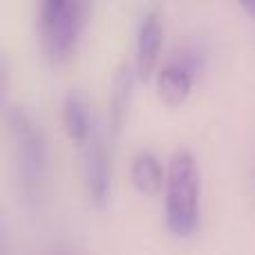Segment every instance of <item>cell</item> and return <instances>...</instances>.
<instances>
[{"instance_id": "9", "label": "cell", "mask_w": 255, "mask_h": 255, "mask_svg": "<svg viewBox=\"0 0 255 255\" xmlns=\"http://www.w3.org/2000/svg\"><path fill=\"white\" fill-rule=\"evenodd\" d=\"M130 177H132V184L145 195H157L161 190V184L166 181L163 179L161 163H159V159L152 152L136 154L130 168Z\"/></svg>"}, {"instance_id": "6", "label": "cell", "mask_w": 255, "mask_h": 255, "mask_svg": "<svg viewBox=\"0 0 255 255\" xmlns=\"http://www.w3.org/2000/svg\"><path fill=\"white\" fill-rule=\"evenodd\" d=\"M193 72L195 65L188 58L172 61L166 67H161L157 76V88L163 101L170 103V106L184 103L186 97L190 94V88H193Z\"/></svg>"}, {"instance_id": "7", "label": "cell", "mask_w": 255, "mask_h": 255, "mask_svg": "<svg viewBox=\"0 0 255 255\" xmlns=\"http://www.w3.org/2000/svg\"><path fill=\"white\" fill-rule=\"evenodd\" d=\"M130 94H132V70L130 65H121L119 72L115 76L112 83V94H110V110H108V134L112 136V141L117 139L121 126H124L126 112H128V103H130Z\"/></svg>"}, {"instance_id": "10", "label": "cell", "mask_w": 255, "mask_h": 255, "mask_svg": "<svg viewBox=\"0 0 255 255\" xmlns=\"http://www.w3.org/2000/svg\"><path fill=\"white\" fill-rule=\"evenodd\" d=\"M242 7H244V9H247V11H249V13H251V16H255V2H244V4H242Z\"/></svg>"}, {"instance_id": "2", "label": "cell", "mask_w": 255, "mask_h": 255, "mask_svg": "<svg viewBox=\"0 0 255 255\" xmlns=\"http://www.w3.org/2000/svg\"><path fill=\"white\" fill-rule=\"evenodd\" d=\"M88 11L90 4L83 0H43L38 4V40L47 63L63 65L74 56Z\"/></svg>"}, {"instance_id": "1", "label": "cell", "mask_w": 255, "mask_h": 255, "mask_svg": "<svg viewBox=\"0 0 255 255\" xmlns=\"http://www.w3.org/2000/svg\"><path fill=\"white\" fill-rule=\"evenodd\" d=\"M9 134H11L20 195L25 204L38 206L47 179V150L43 132L25 108L13 106L9 110Z\"/></svg>"}, {"instance_id": "3", "label": "cell", "mask_w": 255, "mask_h": 255, "mask_svg": "<svg viewBox=\"0 0 255 255\" xmlns=\"http://www.w3.org/2000/svg\"><path fill=\"white\" fill-rule=\"evenodd\" d=\"M166 224L188 238L199 224V168L188 150L172 152L166 175Z\"/></svg>"}, {"instance_id": "5", "label": "cell", "mask_w": 255, "mask_h": 255, "mask_svg": "<svg viewBox=\"0 0 255 255\" xmlns=\"http://www.w3.org/2000/svg\"><path fill=\"white\" fill-rule=\"evenodd\" d=\"M163 43V22L157 11L143 13L136 29V74L141 79H150L159 58V49Z\"/></svg>"}, {"instance_id": "8", "label": "cell", "mask_w": 255, "mask_h": 255, "mask_svg": "<svg viewBox=\"0 0 255 255\" xmlns=\"http://www.w3.org/2000/svg\"><path fill=\"white\" fill-rule=\"evenodd\" d=\"M63 124H65V132L72 141H76L79 145H85L90 141V136H92L97 126L90 119L88 106L81 99V94H76V92L67 94L65 106H63Z\"/></svg>"}, {"instance_id": "4", "label": "cell", "mask_w": 255, "mask_h": 255, "mask_svg": "<svg viewBox=\"0 0 255 255\" xmlns=\"http://www.w3.org/2000/svg\"><path fill=\"white\" fill-rule=\"evenodd\" d=\"M112 148L115 141L108 130L94 128L90 141L83 145V179L85 193L92 206L103 208L110 199L112 186Z\"/></svg>"}]
</instances>
